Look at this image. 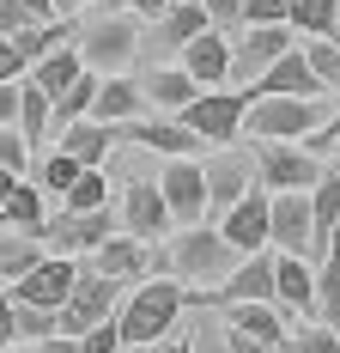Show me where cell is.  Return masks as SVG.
I'll list each match as a JSON object with an SVG mask.
<instances>
[{
    "instance_id": "cell-1",
    "label": "cell",
    "mask_w": 340,
    "mask_h": 353,
    "mask_svg": "<svg viewBox=\"0 0 340 353\" xmlns=\"http://www.w3.org/2000/svg\"><path fill=\"white\" fill-rule=\"evenodd\" d=\"M182 311H189V286L176 281V274H146V281H140L134 292H122V305H116L122 347H152V341H164Z\"/></svg>"
},
{
    "instance_id": "cell-2",
    "label": "cell",
    "mask_w": 340,
    "mask_h": 353,
    "mask_svg": "<svg viewBox=\"0 0 340 353\" xmlns=\"http://www.w3.org/2000/svg\"><path fill=\"white\" fill-rule=\"evenodd\" d=\"M164 262H170V274L189 286V299H201V292H213V286L237 268L243 256L225 244V232H219L213 219H201V225H182V238L170 244Z\"/></svg>"
},
{
    "instance_id": "cell-3",
    "label": "cell",
    "mask_w": 340,
    "mask_h": 353,
    "mask_svg": "<svg viewBox=\"0 0 340 353\" xmlns=\"http://www.w3.org/2000/svg\"><path fill=\"white\" fill-rule=\"evenodd\" d=\"M73 49H79V61L92 73H128V61L140 55V19L134 12H92L79 31H73Z\"/></svg>"
},
{
    "instance_id": "cell-4",
    "label": "cell",
    "mask_w": 340,
    "mask_h": 353,
    "mask_svg": "<svg viewBox=\"0 0 340 353\" xmlns=\"http://www.w3.org/2000/svg\"><path fill=\"white\" fill-rule=\"evenodd\" d=\"M328 116H334L328 98H249L243 128H249L255 141H304V134H316Z\"/></svg>"
},
{
    "instance_id": "cell-5",
    "label": "cell",
    "mask_w": 340,
    "mask_h": 353,
    "mask_svg": "<svg viewBox=\"0 0 340 353\" xmlns=\"http://www.w3.org/2000/svg\"><path fill=\"white\" fill-rule=\"evenodd\" d=\"M116 299H122V286L109 281V274H98V268H79V281H73V292L61 299V311H55V335H85L92 323L116 317Z\"/></svg>"
},
{
    "instance_id": "cell-6",
    "label": "cell",
    "mask_w": 340,
    "mask_h": 353,
    "mask_svg": "<svg viewBox=\"0 0 340 353\" xmlns=\"http://www.w3.org/2000/svg\"><path fill=\"white\" fill-rule=\"evenodd\" d=\"M249 159H255V183L262 189H316V176L328 171L322 159H310L298 141H255L249 146Z\"/></svg>"
},
{
    "instance_id": "cell-7",
    "label": "cell",
    "mask_w": 340,
    "mask_h": 353,
    "mask_svg": "<svg viewBox=\"0 0 340 353\" xmlns=\"http://www.w3.org/2000/svg\"><path fill=\"white\" fill-rule=\"evenodd\" d=\"M243 110H249V92H225V85H219V92H201L195 104H182L176 122L195 128L206 146H231L243 134Z\"/></svg>"
},
{
    "instance_id": "cell-8",
    "label": "cell",
    "mask_w": 340,
    "mask_h": 353,
    "mask_svg": "<svg viewBox=\"0 0 340 353\" xmlns=\"http://www.w3.org/2000/svg\"><path fill=\"white\" fill-rule=\"evenodd\" d=\"M268 250H279V256H316V213H310V189H279V195H273Z\"/></svg>"
},
{
    "instance_id": "cell-9",
    "label": "cell",
    "mask_w": 340,
    "mask_h": 353,
    "mask_svg": "<svg viewBox=\"0 0 340 353\" xmlns=\"http://www.w3.org/2000/svg\"><path fill=\"white\" fill-rule=\"evenodd\" d=\"M268 219H273V189L255 183V189H249L243 201H231L213 225L225 232V244L237 250V256H255V250H268Z\"/></svg>"
},
{
    "instance_id": "cell-10",
    "label": "cell",
    "mask_w": 340,
    "mask_h": 353,
    "mask_svg": "<svg viewBox=\"0 0 340 353\" xmlns=\"http://www.w3.org/2000/svg\"><path fill=\"white\" fill-rule=\"evenodd\" d=\"M158 195H164V208H170L176 225H201L206 219V171H201V159H164Z\"/></svg>"
},
{
    "instance_id": "cell-11",
    "label": "cell",
    "mask_w": 340,
    "mask_h": 353,
    "mask_svg": "<svg viewBox=\"0 0 340 353\" xmlns=\"http://www.w3.org/2000/svg\"><path fill=\"white\" fill-rule=\"evenodd\" d=\"M292 43H298L292 25H243V37L231 43V79H237V85L262 79V73H268Z\"/></svg>"
},
{
    "instance_id": "cell-12",
    "label": "cell",
    "mask_w": 340,
    "mask_h": 353,
    "mask_svg": "<svg viewBox=\"0 0 340 353\" xmlns=\"http://www.w3.org/2000/svg\"><path fill=\"white\" fill-rule=\"evenodd\" d=\"M116 141L128 146H146V152H158V159H201V134L195 128H182L176 116H134V122H122L116 128Z\"/></svg>"
},
{
    "instance_id": "cell-13",
    "label": "cell",
    "mask_w": 340,
    "mask_h": 353,
    "mask_svg": "<svg viewBox=\"0 0 340 353\" xmlns=\"http://www.w3.org/2000/svg\"><path fill=\"white\" fill-rule=\"evenodd\" d=\"M103 238H116V213L109 208H98V213L55 208L49 225H43V244H55V256H85V250H98Z\"/></svg>"
},
{
    "instance_id": "cell-14",
    "label": "cell",
    "mask_w": 340,
    "mask_h": 353,
    "mask_svg": "<svg viewBox=\"0 0 340 353\" xmlns=\"http://www.w3.org/2000/svg\"><path fill=\"white\" fill-rule=\"evenodd\" d=\"M268 299H273V250H255L219 281V292H201L189 305H268Z\"/></svg>"
},
{
    "instance_id": "cell-15",
    "label": "cell",
    "mask_w": 340,
    "mask_h": 353,
    "mask_svg": "<svg viewBox=\"0 0 340 353\" xmlns=\"http://www.w3.org/2000/svg\"><path fill=\"white\" fill-rule=\"evenodd\" d=\"M201 171H206V219H219L231 201H243L255 189V159L249 152H213V159H201Z\"/></svg>"
},
{
    "instance_id": "cell-16",
    "label": "cell",
    "mask_w": 340,
    "mask_h": 353,
    "mask_svg": "<svg viewBox=\"0 0 340 353\" xmlns=\"http://www.w3.org/2000/svg\"><path fill=\"white\" fill-rule=\"evenodd\" d=\"M116 208H122L128 238H140V244H158L170 225H176L170 208H164V195H158V183H146V176H134V183L122 189V201H116Z\"/></svg>"
},
{
    "instance_id": "cell-17",
    "label": "cell",
    "mask_w": 340,
    "mask_h": 353,
    "mask_svg": "<svg viewBox=\"0 0 340 353\" xmlns=\"http://www.w3.org/2000/svg\"><path fill=\"white\" fill-rule=\"evenodd\" d=\"M243 92H249V98H328V92H322V79L310 73V61H304V49H298V43H292V49H286L262 79H249Z\"/></svg>"
},
{
    "instance_id": "cell-18",
    "label": "cell",
    "mask_w": 340,
    "mask_h": 353,
    "mask_svg": "<svg viewBox=\"0 0 340 353\" xmlns=\"http://www.w3.org/2000/svg\"><path fill=\"white\" fill-rule=\"evenodd\" d=\"M73 281H79V262H73V256H43L31 274H25L19 286H6V292H12L19 305H43V311H61V299L73 292Z\"/></svg>"
},
{
    "instance_id": "cell-19",
    "label": "cell",
    "mask_w": 340,
    "mask_h": 353,
    "mask_svg": "<svg viewBox=\"0 0 340 353\" xmlns=\"http://www.w3.org/2000/svg\"><path fill=\"white\" fill-rule=\"evenodd\" d=\"M182 73L201 85V92H219V85H231V37L219 31V25H206L189 49H182Z\"/></svg>"
},
{
    "instance_id": "cell-20",
    "label": "cell",
    "mask_w": 340,
    "mask_h": 353,
    "mask_svg": "<svg viewBox=\"0 0 340 353\" xmlns=\"http://www.w3.org/2000/svg\"><path fill=\"white\" fill-rule=\"evenodd\" d=\"M273 305L298 311V317H316V268L304 256H279L273 250Z\"/></svg>"
},
{
    "instance_id": "cell-21",
    "label": "cell",
    "mask_w": 340,
    "mask_h": 353,
    "mask_svg": "<svg viewBox=\"0 0 340 353\" xmlns=\"http://www.w3.org/2000/svg\"><path fill=\"white\" fill-rule=\"evenodd\" d=\"M92 256H98L92 268H98V274H109L116 286H128V281L140 286L146 274H152V250L140 244V238H128V232H122V238H103V244L92 250Z\"/></svg>"
},
{
    "instance_id": "cell-22",
    "label": "cell",
    "mask_w": 340,
    "mask_h": 353,
    "mask_svg": "<svg viewBox=\"0 0 340 353\" xmlns=\"http://www.w3.org/2000/svg\"><path fill=\"white\" fill-rule=\"evenodd\" d=\"M219 317H225V329L231 335H249V341H268V347H286V311L279 305H219Z\"/></svg>"
},
{
    "instance_id": "cell-23",
    "label": "cell",
    "mask_w": 340,
    "mask_h": 353,
    "mask_svg": "<svg viewBox=\"0 0 340 353\" xmlns=\"http://www.w3.org/2000/svg\"><path fill=\"white\" fill-rule=\"evenodd\" d=\"M206 25H213V19H206V6H201V0H170L164 12L152 19V43L182 55V49H189V43L206 31Z\"/></svg>"
},
{
    "instance_id": "cell-24",
    "label": "cell",
    "mask_w": 340,
    "mask_h": 353,
    "mask_svg": "<svg viewBox=\"0 0 340 353\" xmlns=\"http://www.w3.org/2000/svg\"><path fill=\"white\" fill-rule=\"evenodd\" d=\"M92 116H98V122H109V128H122V122L146 116V92H140V79H128V73H109V79H98Z\"/></svg>"
},
{
    "instance_id": "cell-25",
    "label": "cell",
    "mask_w": 340,
    "mask_h": 353,
    "mask_svg": "<svg viewBox=\"0 0 340 353\" xmlns=\"http://www.w3.org/2000/svg\"><path fill=\"white\" fill-rule=\"evenodd\" d=\"M55 146H61V152H73L85 171H103V159H109V146H116V128H109V122H98V116H79V122H67V128L55 134Z\"/></svg>"
},
{
    "instance_id": "cell-26",
    "label": "cell",
    "mask_w": 340,
    "mask_h": 353,
    "mask_svg": "<svg viewBox=\"0 0 340 353\" xmlns=\"http://www.w3.org/2000/svg\"><path fill=\"white\" fill-rule=\"evenodd\" d=\"M0 225H6V232H25V238H43V225H49V195L36 189L31 176H19V189L0 201Z\"/></svg>"
},
{
    "instance_id": "cell-27",
    "label": "cell",
    "mask_w": 340,
    "mask_h": 353,
    "mask_svg": "<svg viewBox=\"0 0 340 353\" xmlns=\"http://www.w3.org/2000/svg\"><path fill=\"white\" fill-rule=\"evenodd\" d=\"M140 92H146V110L158 104V110H170V116H176L182 104H195V98H201V85H195L182 68H152L146 79H140Z\"/></svg>"
},
{
    "instance_id": "cell-28",
    "label": "cell",
    "mask_w": 340,
    "mask_h": 353,
    "mask_svg": "<svg viewBox=\"0 0 340 353\" xmlns=\"http://www.w3.org/2000/svg\"><path fill=\"white\" fill-rule=\"evenodd\" d=\"M79 73H85L79 49H73V43H61V49H49L43 61H31V73H25V79H31V85H43L49 98H61V92H67V85L79 79Z\"/></svg>"
},
{
    "instance_id": "cell-29",
    "label": "cell",
    "mask_w": 340,
    "mask_h": 353,
    "mask_svg": "<svg viewBox=\"0 0 340 353\" xmlns=\"http://www.w3.org/2000/svg\"><path fill=\"white\" fill-rule=\"evenodd\" d=\"M310 213H316V256L334 244L340 232V171L328 165V171L316 176V189H310Z\"/></svg>"
},
{
    "instance_id": "cell-30",
    "label": "cell",
    "mask_w": 340,
    "mask_h": 353,
    "mask_svg": "<svg viewBox=\"0 0 340 353\" xmlns=\"http://www.w3.org/2000/svg\"><path fill=\"white\" fill-rule=\"evenodd\" d=\"M43 256H49L43 238H25V232H6V225H0V286H19Z\"/></svg>"
},
{
    "instance_id": "cell-31",
    "label": "cell",
    "mask_w": 340,
    "mask_h": 353,
    "mask_svg": "<svg viewBox=\"0 0 340 353\" xmlns=\"http://www.w3.org/2000/svg\"><path fill=\"white\" fill-rule=\"evenodd\" d=\"M98 79L103 73H79V79H73L67 92H61V98H55V104H49V134H61V128H67V122H79V116H92V98H98Z\"/></svg>"
},
{
    "instance_id": "cell-32",
    "label": "cell",
    "mask_w": 340,
    "mask_h": 353,
    "mask_svg": "<svg viewBox=\"0 0 340 353\" xmlns=\"http://www.w3.org/2000/svg\"><path fill=\"white\" fill-rule=\"evenodd\" d=\"M49 92L43 85H31V79H19V134L31 141V152L36 146H49Z\"/></svg>"
},
{
    "instance_id": "cell-33",
    "label": "cell",
    "mask_w": 340,
    "mask_h": 353,
    "mask_svg": "<svg viewBox=\"0 0 340 353\" xmlns=\"http://www.w3.org/2000/svg\"><path fill=\"white\" fill-rule=\"evenodd\" d=\"M316 317L340 329V238L322 250V268H316Z\"/></svg>"
},
{
    "instance_id": "cell-34",
    "label": "cell",
    "mask_w": 340,
    "mask_h": 353,
    "mask_svg": "<svg viewBox=\"0 0 340 353\" xmlns=\"http://www.w3.org/2000/svg\"><path fill=\"white\" fill-rule=\"evenodd\" d=\"M79 171H85V165H79L73 152L49 146V152H43V165H36V189H43V195H67L73 183H79Z\"/></svg>"
},
{
    "instance_id": "cell-35",
    "label": "cell",
    "mask_w": 340,
    "mask_h": 353,
    "mask_svg": "<svg viewBox=\"0 0 340 353\" xmlns=\"http://www.w3.org/2000/svg\"><path fill=\"white\" fill-rule=\"evenodd\" d=\"M286 25L298 37H334V0H292Z\"/></svg>"
},
{
    "instance_id": "cell-36",
    "label": "cell",
    "mask_w": 340,
    "mask_h": 353,
    "mask_svg": "<svg viewBox=\"0 0 340 353\" xmlns=\"http://www.w3.org/2000/svg\"><path fill=\"white\" fill-rule=\"evenodd\" d=\"M304 61H310V73L322 79V92H340V37H310Z\"/></svg>"
},
{
    "instance_id": "cell-37",
    "label": "cell",
    "mask_w": 340,
    "mask_h": 353,
    "mask_svg": "<svg viewBox=\"0 0 340 353\" xmlns=\"http://www.w3.org/2000/svg\"><path fill=\"white\" fill-rule=\"evenodd\" d=\"M61 208H73V213H98V208H109V176H103V171H79V183L61 195Z\"/></svg>"
},
{
    "instance_id": "cell-38",
    "label": "cell",
    "mask_w": 340,
    "mask_h": 353,
    "mask_svg": "<svg viewBox=\"0 0 340 353\" xmlns=\"http://www.w3.org/2000/svg\"><path fill=\"white\" fill-rule=\"evenodd\" d=\"M286 353H340V329L334 323H304L298 335H286Z\"/></svg>"
},
{
    "instance_id": "cell-39",
    "label": "cell",
    "mask_w": 340,
    "mask_h": 353,
    "mask_svg": "<svg viewBox=\"0 0 340 353\" xmlns=\"http://www.w3.org/2000/svg\"><path fill=\"white\" fill-rule=\"evenodd\" d=\"M12 323H19V341H49V335H55V311H43V305H19V299H12Z\"/></svg>"
},
{
    "instance_id": "cell-40",
    "label": "cell",
    "mask_w": 340,
    "mask_h": 353,
    "mask_svg": "<svg viewBox=\"0 0 340 353\" xmlns=\"http://www.w3.org/2000/svg\"><path fill=\"white\" fill-rule=\"evenodd\" d=\"M0 171L31 176V141H25L19 128H0Z\"/></svg>"
},
{
    "instance_id": "cell-41",
    "label": "cell",
    "mask_w": 340,
    "mask_h": 353,
    "mask_svg": "<svg viewBox=\"0 0 340 353\" xmlns=\"http://www.w3.org/2000/svg\"><path fill=\"white\" fill-rule=\"evenodd\" d=\"M79 353H122V329H116V317L92 323V329L79 335Z\"/></svg>"
},
{
    "instance_id": "cell-42",
    "label": "cell",
    "mask_w": 340,
    "mask_h": 353,
    "mask_svg": "<svg viewBox=\"0 0 340 353\" xmlns=\"http://www.w3.org/2000/svg\"><path fill=\"white\" fill-rule=\"evenodd\" d=\"M292 0H243V25H286Z\"/></svg>"
},
{
    "instance_id": "cell-43",
    "label": "cell",
    "mask_w": 340,
    "mask_h": 353,
    "mask_svg": "<svg viewBox=\"0 0 340 353\" xmlns=\"http://www.w3.org/2000/svg\"><path fill=\"white\" fill-rule=\"evenodd\" d=\"M25 73H31V61L19 55V43H12V37H0V85H6V79H25Z\"/></svg>"
},
{
    "instance_id": "cell-44",
    "label": "cell",
    "mask_w": 340,
    "mask_h": 353,
    "mask_svg": "<svg viewBox=\"0 0 340 353\" xmlns=\"http://www.w3.org/2000/svg\"><path fill=\"white\" fill-rule=\"evenodd\" d=\"M201 6H206V19H213L219 31H225V25H243V0H201Z\"/></svg>"
},
{
    "instance_id": "cell-45",
    "label": "cell",
    "mask_w": 340,
    "mask_h": 353,
    "mask_svg": "<svg viewBox=\"0 0 340 353\" xmlns=\"http://www.w3.org/2000/svg\"><path fill=\"white\" fill-rule=\"evenodd\" d=\"M0 128H19V79L0 85Z\"/></svg>"
},
{
    "instance_id": "cell-46",
    "label": "cell",
    "mask_w": 340,
    "mask_h": 353,
    "mask_svg": "<svg viewBox=\"0 0 340 353\" xmlns=\"http://www.w3.org/2000/svg\"><path fill=\"white\" fill-rule=\"evenodd\" d=\"M225 341H231V353H286V347H268V341H249V335H231V329H225Z\"/></svg>"
},
{
    "instance_id": "cell-47",
    "label": "cell",
    "mask_w": 340,
    "mask_h": 353,
    "mask_svg": "<svg viewBox=\"0 0 340 353\" xmlns=\"http://www.w3.org/2000/svg\"><path fill=\"white\" fill-rule=\"evenodd\" d=\"M31 353H79V341H73V335H49V341H36Z\"/></svg>"
},
{
    "instance_id": "cell-48",
    "label": "cell",
    "mask_w": 340,
    "mask_h": 353,
    "mask_svg": "<svg viewBox=\"0 0 340 353\" xmlns=\"http://www.w3.org/2000/svg\"><path fill=\"white\" fill-rule=\"evenodd\" d=\"M122 6H128V12H134V19H158V12H164L170 0H122Z\"/></svg>"
},
{
    "instance_id": "cell-49",
    "label": "cell",
    "mask_w": 340,
    "mask_h": 353,
    "mask_svg": "<svg viewBox=\"0 0 340 353\" xmlns=\"http://www.w3.org/2000/svg\"><path fill=\"white\" fill-rule=\"evenodd\" d=\"M19 6H25V12H31L36 25H49V19H55V0H19Z\"/></svg>"
},
{
    "instance_id": "cell-50",
    "label": "cell",
    "mask_w": 340,
    "mask_h": 353,
    "mask_svg": "<svg viewBox=\"0 0 340 353\" xmlns=\"http://www.w3.org/2000/svg\"><path fill=\"white\" fill-rule=\"evenodd\" d=\"M152 353H195V341H189V335H176V341H170V335H164Z\"/></svg>"
},
{
    "instance_id": "cell-51",
    "label": "cell",
    "mask_w": 340,
    "mask_h": 353,
    "mask_svg": "<svg viewBox=\"0 0 340 353\" xmlns=\"http://www.w3.org/2000/svg\"><path fill=\"white\" fill-rule=\"evenodd\" d=\"M85 6H98V0H55V19H73V12H85Z\"/></svg>"
},
{
    "instance_id": "cell-52",
    "label": "cell",
    "mask_w": 340,
    "mask_h": 353,
    "mask_svg": "<svg viewBox=\"0 0 340 353\" xmlns=\"http://www.w3.org/2000/svg\"><path fill=\"white\" fill-rule=\"evenodd\" d=\"M12 189H19V176H12V171H0V201H6Z\"/></svg>"
},
{
    "instance_id": "cell-53",
    "label": "cell",
    "mask_w": 340,
    "mask_h": 353,
    "mask_svg": "<svg viewBox=\"0 0 340 353\" xmlns=\"http://www.w3.org/2000/svg\"><path fill=\"white\" fill-rule=\"evenodd\" d=\"M0 353H31V341H12V347H0Z\"/></svg>"
},
{
    "instance_id": "cell-54",
    "label": "cell",
    "mask_w": 340,
    "mask_h": 353,
    "mask_svg": "<svg viewBox=\"0 0 340 353\" xmlns=\"http://www.w3.org/2000/svg\"><path fill=\"white\" fill-rule=\"evenodd\" d=\"M334 37H340V0H334Z\"/></svg>"
},
{
    "instance_id": "cell-55",
    "label": "cell",
    "mask_w": 340,
    "mask_h": 353,
    "mask_svg": "<svg viewBox=\"0 0 340 353\" xmlns=\"http://www.w3.org/2000/svg\"><path fill=\"white\" fill-rule=\"evenodd\" d=\"M328 165H334V171H340V146H334V159H328Z\"/></svg>"
},
{
    "instance_id": "cell-56",
    "label": "cell",
    "mask_w": 340,
    "mask_h": 353,
    "mask_svg": "<svg viewBox=\"0 0 340 353\" xmlns=\"http://www.w3.org/2000/svg\"><path fill=\"white\" fill-rule=\"evenodd\" d=\"M334 128H340V104H334Z\"/></svg>"
},
{
    "instance_id": "cell-57",
    "label": "cell",
    "mask_w": 340,
    "mask_h": 353,
    "mask_svg": "<svg viewBox=\"0 0 340 353\" xmlns=\"http://www.w3.org/2000/svg\"><path fill=\"white\" fill-rule=\"evenodd\" d=\"M334 238H340V232H334Z\"/></svg>"
}]
</instances>
